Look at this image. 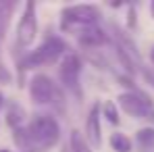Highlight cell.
<instances>
[{"label":"cell","instance_id":"obj_1","mask_svg":"<svg viewBox=\"0 0 154 152\" xmlns=\"http://www.w3.org/2000/svg\"><path fill=\"white\" fill-rule=\"evenodd\" d=\"M13 140H15V144L21 150L46 152V150H50L52 146L58 144V140H60V125H58V121L52 115L40 113L25 127L13 129Z\"/></svg>","mask_w":154,"mask_h":152},{"label":"cell","instance_id":"obj_2","mask_svg":"<svg viewBox=\"0 0 154 152\" xmlns=\"http://www.w3.org/2000/svg\"><path fill=\"white\" fill-rule=\"evenodd\" d=\"M67 52V42L58 36H50L46 38L35 50H31L27 56L19 60V67L27 71V69H35V67H44V65H52L56 63L63 54Z\"/></svg>","mask_w":154,"mask_h":152},{"label":"cell","instance_id":"obj_3","mask_svg":"<svg viewBox=\"0 0 154 152\" xmlns=\"http://www.w3.org/2000/svg\"><path fill=\"white\" fill-rule=\"evenodd\" d=\"M60 29L63 31H71V29H83V27H92L98 23L100 19V11L94 4H73V6H65L60 13Z\"/></svg>","mask_w":154,"mask_h":152},{"label":"cell","instance_id":"obj_4","mask_svg":"<svg viewBox=\"0 0 154 152\" xmlns=\"http://www.w3.org/2000/svg\"><path fill=\"white\" fill-rule=\"evenodd\" d=\"M119 106L123 113H127L133 119H148V115L154 110V104L150 100V96H146L144 92H125L119 94Z\"/></svg>","mask_w":154,"mask_h":152},{"label":"cell","instance_id":"obj_5","mask_svg":"<svg viewBox=\"0 0 154 152\" xmlns=\"http://www.w3.org/2000/svg\"><path fill=\"white\" fill-rule=\"evenodd\" d=\"M81 69H83V63L77 54H65L63 60H60V67H58V79L60 83L73 92L75 96L81 94V88H79V75H81Z\"/></svg>","mask_w":154,"mask_h":152},{"label":"cell","instance_id":"obj_6","mask_svg":"<svg viewBox=\"0 0 154 152\" xmlns=\"http://www.w3.org/2000/svg\"><path fill=\"white\" fill-rule=\"evenodd\" d=\"M35 36H38V19H35V4L29 0L25 4V11H23V17L19 21L17 27V44L19 46H31L35 42Z\"/></svg>","mask_w":154,"mask_h":152},{"label":"cell","instance_id":"obj_7","mask_svg":"<svg viewBox=\"0 0 154 152\" xmlns=\"http://www.w3.org/2000/svg\"><path fill=\"white\" fill-rule=\"evenodd\" d=\"M54 88H56V83H54L48 75H44V73L33 75L31 81H29V98H31L33 104H38V106L50 104Z\"/></svg>","mask_w":154,"mask_h":152},{"label":"cell","instance_id":"obj_8","mask_svg":"<svg viewBox=\"0 0 154 152\" xmlns=\"http://www.w3.org/2000/svg\"><path fill=\"white\" fill-rule=\"evenodd\" d=\"M85 140L98 148L102 144V129H100V104H94L90 108L88 121H85Z\"/></svg>","mask_w":154,"mask_h":152},{"label":"cell","instance_id":"obj_9","mask_svg":"<svg viewBox=\"0 0 154 152\" xmlns=\"http://www.w3.org/2000/svg\"><path fill=\"white\" fill-rule=\"evenodd\" d=\"M77 36H79V44H81V46H85V48H96V46H102V44L108 42L106 33H104L100 27H96V25L79 29V31H77Z\"/></svg>","mask_w":154,"mask_h":152},{"label":"cell","instance_id":"obj_10","mask_svg":"<svg viewBox=\"0 0 154 152\" xmlns=\"http://www.w3.org/2000/svg\"><path fill=\"white\" fill-rule=\"evenodd\" d=\"M23 121H25V110L23 106H19L17 102H11L8 104V110H6V123L17 129V127H23Z\"/></svg>","mask_w":154,"mask_h":152},{"label":"cell","instance_id":"obj_11","mask_svg":"<svg viewBox=\"0 0 154 152\" xmlns=\"http://www.w3.org/2000/svg\"><path fill=\"white\" fill-rule=\"evenodd\" d=\"M108 144H110V148L115 152H131L133 150V144H131V140H129L125 133H121V131H117V133H110V138H108Z\"/></svg>","mask_w":154,"mask_h":152},{"label":"cell","instance_id":"obj_12","mask_svg":"<svg viewBox=\"0 0 154 152\" xmlns=\"http://www.w3.org/2000/svg\"><path fill=\"white\" fill-rule=\"evenodd\" d=\"M67 146H69V152H92L88 140H85L77 129L71 131V138H69V144H67Z\"/></svg>","mask_w":154,"mask_h":152},{"label":"cell","instance_id":"obj_13","mask_svg":"<svg viewBox=\"0 0 154 152\" xmlns=\"http://www.w3.org/2000/svg\"><path fill=\"white\" fill-rule=\"evenodd\" d=\"M135 140L142 148H148L152 150L154 148V127H142L135 131Z\"/></svg>","mask_w":154,"mask_h":152},{"label":"cell","instance_id":"obj_14","mask_svg":"<svg viewBox=\"0 0 154 152\" xmlns=\"http://www.w3.org/2000/svg\"><path fill=\"white\" fill-rule=\"evenodd\" d=\"M13 4L8 2H0V38H4L6 33V27H8V21H11V13H13Z\"/></svg>","mask_w":154,"mask_h":152},{"label":"cell","instance_id":"obj_15","mask_svg":"<svg viewBox=\"0 0 154 152\" xmlns=\"http://www.w3.org/2000/svg\"><path fill=\"white\" fill-rule=\"evenodd\" d=\"M65 102H67V100H65V92L56 85V88H54V92H52L50 106L56 110V113H58V115H65Z\"/></svg>","mask_w":154,"mask_h":152},{"label":"cell","instance_id":"obj_16","mask_svg":"<svg viewBox=\"0 0 154 152\" xmlns=\"http://www.w3.org/2000/svg\"><path fill=\"white\" fill-rule=\"evenodd\" d=\"M102 115L108 119V123L112 125H119V110H117V104L115 102H104L102 104Z\"/></svg>","mask_w":154,"mask_h":152},{"label":"cell","instance_id":"obj_17","mask_svg":"<svg viewBox=\"0 0 154 152\" xmlns=\"http://www.w3.org/2000/svg\"><path fill=\"white\" fill-rule=\"evenodd\" d=\"M11 81H13V73L0 63V83H11Z\"/></svg>","mask_w":154,"mask_h":152},{"label":"cell","instance_id":"obj_18","mask_svg":"<svg viewBox=\"0 0 154 152\" xmlns=\"http://www.w3.org/2000/svg\"><path fill=\"white\" fill-rule=\"evenodd\" d=\"M127 17H129V19H127V25L133 29V27H135V23H137V17H135V8H133V6H129Z\"/></svg>","mask_w":154,"mask_h":152},{"label":"cell","instance_id":"obj_19","mask_svg":"<svg viewBox=\"0 0 154 152\" xmlns=\"http://www.w3.org/2000/svg\"><path fill=\"white\" fill-rule=\"evenodd\" d=\"M142 75H144V79L154 88V71H150V69H142Z\"/></svg>","mask_w":154,"mask_h":152},{"label":"cell","instance_id":"obj_20","mask_svg":"<svg viewBox=\"0 0 154 152\" xmlns=\"http://www.w3.org/2000/svg\"><path fill=\"white\" fill-rule=\"evenodd\" d=\"M150 15H152V19H154V2L150 4Z\"/></svg>","mask_w":154,"mask_h":152},{"label":"cell","instance_id":"obj_21","mask_svg":"<svg viewBox=\"0 0 154 152\" xmlns=\"http://www.w3.org/2000/svg\"><path fill=\"white\" fill-rule=\"evenodd\" d=\"M148 119H150V121H152V123H154V110H152V113H150V115H148Z\"/></svg>","mask_w":154,"mask_h":152},{"label":"cell","instance_id":"obj_22","mask_svg":"<svg viewBox=\"0 0 154 152\" xmlns=\"http://www.w3.org/2000/svg\"><path fill=\"white\" fill-rule=\"evenodd\" d=\"M2 102H4V98H2V94H0V108H2Z\"/></svg>","mask_w":154,"mask_h":152},{"label":"cell","instance_id":"obj_23","mask_svg":"<svg viewBox=\"0 0 154 152\" xmlns=\"http://www.w3.org/2000/svg\"><path fill=\"white\" fill-rule=\"evenodd\" d=\"M63 152H69V146H65V148H63Z\"/></svg>","mask_w":154,"mask_h":152},{"label":"cell","instance_id":"obj_24","mask_svg":"<svg viewBox=\"0 0 154 152\" xmlns=\"http://www.w3.org/2000/svg\"><path fill=\"white\" fill-rule=\"evenodd\" d=\"M150 56H152V60H154V48H152V54H150Z\"/></svg>","mask_w":154,"mask_h":152},{"label":"cell","instance_id":"obj_25","mask_svg":"<svg viewBox=\"0 0 154 152\" xmlns=\"http://www.w3.org/2000/svg\"><path fill=\"white\" fill-rule=\"evenodd\" d=\"M0 152H11V150H4V148H2V150H0Z\"/></svg>","mask_w":154,"mask_h":152}]
</instances>
